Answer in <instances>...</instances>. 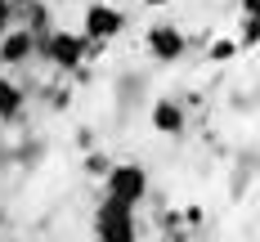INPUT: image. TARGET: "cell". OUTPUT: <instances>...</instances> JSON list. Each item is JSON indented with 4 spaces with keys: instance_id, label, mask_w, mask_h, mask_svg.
I'll list each match as a JSON object with an SVG mask.
<instances>
[{
    "instance_id": "6da1fadb",
    "label": "cell",
    "mask_w": 260,
    "mask_h": 242,
    "mask_svg": "<svg viewBox=\"0 0 260 242\" xmlns=\"http://www.w3.org/2000/svg\"><path fill=\"white\" fill-rule=\"evenodd\" d=\"M36 50L45 54V63L63 67V72H72V67H81L94 50H104V45L85 41L81 31H45V41H36Z\"/></svg>"
},
{
    "instance_id": "3957f363",
    "label": "cell",
    "mask_w": 260,
    "mask_h": 242,
    "mask_svg": "<svg viewBox=\"0 0 260 242\" xmlns=\"http://www.w3.org/2000/svg\"><path fill=\"white\" fill-rule=\"evenodd\" d=\"M104 184H108V197H117L126 206H139L148 197V170L135 166V161H121V166H108Z\"/></svg>"
},
{
    "instance_id": "9a60e30c",
    "label": "cell",
    "mask_w": 260,
    "mask_h": 242,
    "mask_svg": "<svg viewBox=\"0 0 260 242\" xmlns=\"http://www.w3.org/2000/svg\"><path fill=\"white\" fill-rule=\"evenodd\" d=\"M9 5H31V0H9Z\"/></svg>"
},
{
    "instance_id": "7a4b0ae2",
    "label": "cell",
    "mask_w": 260,
    "mask_h": 242,
    "mask_svg": "<svg viewBox=\"0 0 260 242\" xmlns=\"http://www.w3.org/2000/svg\"><path fill=\"white\" fill-rule=\"evenodd\" d=\"M94 233H99V242H139V229H135V206L117 202V197L99 202V211H94Z\"/></svg>"
},
{
    "instance_id": "52a82bcc",
    "label": "cell",
    "mask_w": 260,
    "mask_h": 242,
    "mask_svg": "<svg viewBox=\"0 0 260 242\" xmlns=\"http://www.w3.org/2000/svg\"><path fill=\"white\" fill-rule=\"evenodd\" d=\"M153 130L157 134H184V108L171 103V99H161L153 108Z\"/></svg>"
},
{
    "instance_id": "ba28073f",
    "label": "cell",
    "mask_w": 260,
    "mask_h": 242,
    "mask_svg": "<svg viewBox=\"0 0 260 242\" xmlns=\"http://www.w3.org/2000/svg\"><path fill=\"white\" fill-rule=\"evenodd\" d=\"M18 108H23V90H18V85H9V81L0 77V121L18 117Z\"/></svg>"
},
{
    "instance_id": "30bf717a",
    "label": "cell",
    "mask_w": 260,
    "mask_h": 242,
    "mask_svg": "<svg viewBox=\"0 0 260 242\" xmlns=\"http://www.w3.org/2000/svg\"><path fill=\"white\" fill-rule=\"evenodd\" d=\"M234 54H238V41H215V45L207 50V58H211V63H229Z\"/></svg>"
},
{
    "instance_id": "8fae6325",
    "label": "cell",
    "mask_w": 260,
    "mask_h": 242,
    "mask_svg": "<svg viewBox=\"0 0 260 242\" xmlns=\"http://www.w3.org/2000/svg\"><path fill=\"white\" fill-rule=\"evenodd\" d=\"M108 166H112V161H108L104 153H94V157H85V175H94V180H104V175H108Z\"/></svg>"
},
{
    "instance_id": "277c9868",
    "label": "cell",
    "mask_w": 260,
    "mask_h": 242,
    "mask_svg": "<svg viewBox=\"0 0 260 242\" xmlns=\"http://www.w3.org/2000/svg\"><path fill=\"white\" fill-rule=\"evenodd\" d=\"M121 31H126V14H121V9H112V5H90V9H85V27H81L85 41L108 45V41L121 36Z\"/></svg>"
},
{
    "instance_id": "4fadbf2b",
    "label": "cell",
    "mask_w": 260,
    "mask_h": 242,
    "mask_svg": "<svg viewBox=\"0 0 260 242\" xmlns=\"http://www.w3.org/2000/svg\"><path fill=\"white\" fill-rule=\"evenodd\" d=\"M242 9L247 14H260V0H242Z\"/></svg>"
},
{
    "instance_id": "8992f818",
    "label": "cell",
    "mask_w": 260,
    "mask_h": 242,
    "mask_svg": "<svg viewBox=\"0 0 260 242\" xmlns=\"http://www.w3.org/2000/svg\"><path fill=\"white\" fill-rule=\"evenodd\" d=\"M31 54H36V31L23 27V31H5V36H0V63H5V67H18Z\"/></svg>"
},
{
    "instance_id": "7c38bea8",
    "label": "cell",
    "mask_w": 260,
    "mask_h": 242,
    "mask_svg": "<svg viewBox=\"0 0 260 242\" xmlns=\"http://www.w3.org/2000/svg\"><path fill=\"white\" fill-rule=\"evenodd\" d=\"M9 18H14V5H9V0H0V36L9 31Z\"/></svg>"
},
{
    "instance_id": "9c48e42d",
    "label": "cell",
    "mask_w": 260,
    "mask_h": 242,
    "mask_svg": "<svg viewBox=\"0 0 260 242\" xmlns=\"http://www.w3.org/2000/svg\"><path fill=\"white\" fill-rule=\"evenodd\" d=\"M256 41H260V14H247L242 36H238V50H256Z\"/></svg>"
},
{
    "instance_id": "5bb4252c",
    "label": "cell",
    "mask_w": 260,
    "mask_h": 242,
    "mask_svg": "<svg viewBox=\"0 0 260 242\" xmlns=\"http://www.w3.org/2000/svg\"><path fill=\"white\" fill-rule=\"evenodd\" d=\"M148 5H171V0H148Z\"/></svg>"
},
{
    "instance_id": "5b68a950",
    "label": "cell",
    "mask_w": 260,
    "mask_h": 242,
    "mask_svg": "<svg viewBox=\"0 0 260 242\" xmlns=\"http://www.w3.org/2000/svg\"><path fill=\"white\" fill-rule=\"evenodd\" d=\"M184 50H188V41H184V31L175 23H153L148 27V54H153L157 63H180Z\"/></svg>"
}]
</instances>
